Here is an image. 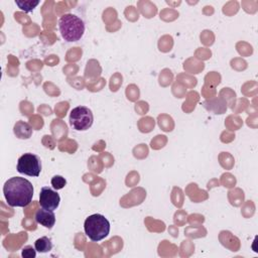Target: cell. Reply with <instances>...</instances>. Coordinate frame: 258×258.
<instances>
[{"instance_id": "6da1fadb", "label": "cell", "mask_w": 258, "mask_h": 258, "mask_svg": "<svg viewBox=\"0 0 258 258\" xmlns=\"http://www.w3.org/2000/svg\"><path fill=\"white\" fill-rule=\"evenodd\" d=\"M32 183L20 176H14L5 181L3 185V194L7 204L10 207H26L33 197Z\"/></svg>"}, {"instance_id": "7a4b0ae2", "label": "cell", "mask_w": 258, "mask_h": 258, "mask_svg": "<svg viewBox=\"0 0 258 258\" xmlns=\"http://www.w3.org/2000/svg\"><path fill=\"white\" fill-rule=\"evenodd\" d=\"M58 27L62 38L69 42L80 40L85 32V23L83 19L71 13L63 14L59 18Z\"/></svg>"}, {"instance_id": "3957f363", "label": "cell", "mask_w": 258, "mask_h": 258, "mask_svg": "<svg viewBox=\"0 0 258 258\" xmlns=\"http://www.w3.org/2000/svg\"><path fill=\"white\" fill-rule=\"evenodd\" d=\"M84 229L90 240L98 242L108 236L110 232V222L101 214H93L85 220Z\"/></svg>"}, {"instance_id": "277c9868", "label": "cell", "mask_w": 258, "mask_h": 258, "mask_svg": "<svg viewBox=\"0 0 258 258\" xmlns=\"http://www.w3.org/2000/svg\"><path fill=\"white\" fill-rule=\"evenodd\" d=\"M94 116L92 111L85 106H78L71 111L70 124L77 131H85L93 125Z\"/></svg>"}, {"instance_id": "5b68a950", "label": "cell", "mask_w": 258, "mask_h": 258, "mask_svg": "<svg viewBox=\"0 0 258 258\" xmlns=\"http://www.w3.org/2000/svg\"><path fill=\"white\" fill-rule=\"evenodd\" d=\"M17 171L28 176H38L41 171V160L33 153H24L18 158Z\"/></svg>"}, {"instance_id": "8992f818", "label": "cell", "mask_w": 258, "mask_h": 258, "mask_svg": "<svg viewBox=\"0 0 258 258\" xmlns=\"http://www.w3.org/2000/svg\"><path fill=\"white\" fill-rule=\"evenodd\" d=\"M60 197L56 192V190H53L51 187L48 186L41 187L39 192V204L41 208L54 211L58 207Z\"/></svg>"}, {"instance_id": "52a82bcc", "label": "cell", "mask_w": 258, "mask_h": 258, "mask_svg": "<svg viewBox=\"0 0 258 258\" xmlns=\"http://www.w3.org/2000/svg\"><path fill=\"white\" fill-rule=\"evenodd\" d=\"M35 221L41 226L47 229H51L55 224V215L53 211L41 208L38 209L35 213Z\"/></svg>"}, {"instance_id": "ba28073f", "label": "cell", "mask_w": 258, "mask_h": 258, "mask_svg": "<svg viewBox=\"0 0 258 258\" xmlns=\"http://www.w3.org/2000/svg\"><path fill=\"white\" fill-rule=\"evenodd\" d=\"M14 134L20 139H28L32 134V129L29 124L23 121H18L14 125Z\"/></svg>"}, {"instance_id": "9c48e42d", "label": "cell", "mask_w": 258, "mask_h": 258, "mask_svg": "<svg viewBox=\"0 0 258 258\" xmlns=\"http://www.w3.org/2000/svg\"><path fill=\"white\" fill-rule=\"evenodd\" d=\"M52 242H51V239L46 237V236H43V237H40L38 238L35 243H34V248L37 252L39 253H46V252H49L51 249H52Z\"/></svg>"}, {"instance_id": "30bf717a", "label": "cell", "mask_w": 258, "mask_h": 258, "mask_svg": "<svg viewBox=\"0 0 258 258\" xmlns=\"http://www.w3.org/2000/svg\"><path fill=\"white\" fill-rule=\"evenodd\" d=\"M15 4L23 11L30 12L32 11L38 4L39 1H32V0H15Z\"/></svg>"}, {"instance_id": "8fae6325", "label": "cell", "mask_w": 258, "mask_h": 258, "mask_svg": "<svg viewBox=\"0 0 258 258\" xmlns=\"http://www.w3.org/2000/svg\"><path fill=\"white\" fill-rule=\"evenodd\" d=\"M66 184H67V180L61 175H54L51 178V185L55 189H61L62 187H64Z\"/></svg>"}, {"instance_id": "7c38bea8", "label": "cell", "mask_w": 258, "mask_h": 258, "mask_svg": "<svg viewBox=\"0 0 258 258\" xmlns=\"http://www.w3.org/2000/svg\"><path fill=\"white\" fill-rule=\"evenodd\" d=\"M36 250L35 248H33L32 246L30 245H27L25 246L24 248H22L21 250V256L23 258H34L36 256Z\"/></svg>"}]
</instances>
